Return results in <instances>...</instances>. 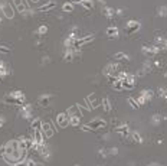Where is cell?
Masks as SVG:
<instances>
[{
  "label": "cell",
  "mask_w": 167,
  "mask_h": 166,
  "mask_svg": "<svg viewBox=\"0 0 167 166\" xmlns=\"http://www.w3.org/2000/svg\"><path fill=\"white\" fill-rule=\"evenodd\" d=\"M28 153V149L22 144L20 140H10L6 143L4 146V159L9 163H19L22 160H25Z\"/></svg>",
  "instance_id": "cell-1"
},
{
  "label": "cell",
  "mask_w": 167,
  "mask_h": 166,
  "mask_svg": "<svg viewBox=\"0 0 167 166\" xmlns=\"http://www.w3.org/2000/svg\"><path fill=\"white\" fill-rule=\"evenodd\" d=\"M55 122H56V124L59 126L61 128L68 127V126H69V116H68V113H59V114L56 116Z\"/></svg>",
  "instance_id": "cell-2"
},
{
  "label": "cell",
  "mask_w": 167,
  "mask_h": 166,
  "mask_svg": "<svg viewBox=\"0 0 167 166\" xmlns=\"http://www.w3.org/2000/svg\"><path fill=\"white\" fill-rule=\"evenodd\" d=\"M141 52H143L146 56L151 58V56H154L156 53H159V52H160V48H159L157 45H146V46H143Z\"/></svg>",
  "instance_id": "cell-3"
},
{
  "label": "cell",
  "mask_w": 167,
  "mask_h": 166,
  "mask_svg": "<svg viewBox=\"0 0 167 166\" xmlns=\"http://www.w3.org/2000/svg\"><path fill=\"white\" fill-rule=\"evenodd\" d=\"M118 72H120V69H118L117 64H108V65L104 68V74H105L107 77H117Z\"/></svg>",
  "instance_id": "cell-4"
},
{
  "label": "cell",
  "mask_w": 167,
  "mask_h": 166,
  "mask_svg": "<svg viewBox=\"0 0 167 166\" xmlns=\"http://www.w3.org/2000/svg\"><path fill=\"white\" fill-rule=\"evenodd\" d=\"M140 29V22H137V20H128L127 22V26H125V33H128V35H131V33H134V32H137Z\"/></svg>",
  "instance_id": "cell-5"
},
{
  "label": "cell",
  "mask_w": 167,
  "mask_h": 166,
  "mask_svg": "<svg viewBox=\"0 0 167 166\" xmlns=\"http://www.w3.org/2000/svg\"><path fill=\"white\" fill-rule=\"evenodd\" d=\"M0 7H1V12H3V15H4L6 17L12 19V17L14 16V12H13V6H12V4H9V3H1Z\"/></svg>",
  "instance_id": "cell-6"
},
{
  "label": "cell",
  "mask_w": 167,
  "mask_h": 166,
  "mask_svg": "<svg viewBox=\"0 0 167 166\" xmlns=\"http://www.w3.org/2000/svg\"><path fill=\"white\" fill-rule=\"evenodd\" d=\"M105 126H107V123L102 119H99V117H97V119H94V120H91L88 123V127H91L92 130H98V128H102Z\"/></svg>",
  "instance_id": "cell-7"
},
{
  "label": "cell",
  "mask_w": 167,
  "mask_h": 166,
  "mask_svg": "<svg viewBox=\"0 0 167 166\" xmlns=\"http://www.w3.org/2000/svg\"><path fill=\"white\" fill-rule=\"evenodd\" d=\"M50 103H52V95H49V94H42L38 98V104L41 107H49Z\"/></svg>",
  "instance_id": "cell-8"
},
{
  "label": "cell",
  "mask_w": 167,
  "mask_h": 166,
  "mask_svg": "<svg viewBox=\"0 0 167 166\" xmlns=\"http://www.w3.org/2000/svg\"><path fill=\"white\" fill-rule=\"evenodd\" d=\"M42 133H43V136L45 137H52L53 136V127L50 123H45V122H42Z\"/></svg>",
  "instance_id": "cell-9"
},
{
  "label": "cell",
  "mask_w": 167,
  "mask_h": 166,
  "mask_svg": "<svg viewBox=\"0 0 167 166\" xmlns=\"http://www.w3.org/2000/svg\"><path fill=\"white\" fill-rule=\"evenodd\" d=\"M79 110H81L79 104H75V106L69 107L66 113H68V116H77V117H82V113H81Z\"/></svg>",
  "instance_id": "cell-10"
},
{
  "label": "cell",
  "mask_w": 167,
  "mask_h": 166,
  "mask_svg": "<svg viewBox=\"0 0 167 166\" xmlns=\"http://www.w3.org/2000/svg\"><path fill=\"white\" fill-rule=\"evenodd\" d=\"M33 142L36 144H43L45 143V136H43L42 130H35V133H33Z\"/></svg>",
  "instance_id": "cell-11"
},
{
  "label": "cell",
  "mask_w": 167,
  "mask_h": 166,
  "mask_svg": "<svg viewBox=\"0 0 167 166\" xmlns=\"http://www.w3.org/2000/svg\"><path fill=\"white\" fill-rule=\"evenodd\" d=\"M86 103H88V107H89V108H97V107L99 106V103H101V101H99V100H97L94 94H91V95L86 98Z\"/></svg>",
  "instance_id": "cell-12"
},
{
  "label": "cell",
  "mask_w": 167,
  "mask_h": 166,
  "mask_svg": "<svg viewBox=\"0 0 167 166\" xmlns=\"http://www.w3.org/2000/svg\"><path fill=\"white\" fill-rule=\"evenodd\" d=\"M13 6H14V7L17 9V12H20V13H23L25 10H28V4L25 3V0H14Z\"/></svg>",
  "instance_id": "cell-13"
},
{
  "label": "cell",
  "mask_w": 167,
  "mask_h": 166,
  "mask_svg": "<svg viewBox=\"0 0 167 166\" xmlns=\"http://www.w3.org/2000/svg\"><path fill=\"white\" fill-rule=\"evenodd\" d=\"M55 7H56V3H55V1H49L48 4H43L41 7H38V12H39V13L49 12V10H52V9H55Z\"/></svg>",
  "instance_id": "cell-14"
},
{
  "label": "cell",
  "mask_w": 167,
  "mask_h": 166,
  "mask_svg": "<svg viewBox=\"0 0 167 166\" xmlns=\"http://www.w3.org/2000/svg\"><path fill=\"white\" fill-rule=\"evenodd\" d=\"M101 106H102V108H104L105 113H110V111L112 110V106H111V103H110V98H107V97L101 100Z\"/></svg>",
  "instance_id": "cell-15"
},
{
  "label": "cell",
  "mask_w": 167,
  "mask_h": 166,
  "mask_svg": "<svg viewBox=\"0 0 167 166\" xmlns=\"http://www.w3.org/2000/svg\"><path fill=\"white\" fill-rule=\"evenodd\" d=\"M105 32H107V35L110 36V39H114V38L118 36V29H117V26H111V28H108Z\"/></svg>",
  "instance_id": "cell-16"
},
{
  "label": "cell",
  "mask_w": 167,
  "mask_h": 166,
  "mask_svg": "<svg viewBox=\"0 0 167 166\" xmlns=\"http://www.w3.org/2000/svg\"><path fill=\"white\" fill-rule=\"evenodd\" d=\"M63 59H65V62L74 61V59H75V56H74V49H66V51H65V55H63Z\"/></svg>",
  "instance_id": "cell-17"
},
{
  "label": "cell",
  "mask_w": 167,
  "mask_h": 166,
  "mask_svg": "<svg viewBox=\"0 0 167 166\" xmlns=\"http://www.w3.org/2000/svg\"><path fill=\"white\" fill-rule=\"evenodd\" d=\"M140 94H141V95H143V97H144V98H146L147 101H150V100L153 98V95H154V91H153V90H148V88H147V90H143V91H141Z\"/></svg>",
  "instance_id": "cell-18"
},
{
  "label": "cell",
  "mask_w": 167,
  "mask_h": 166,
  "mask_svg": "<svg viewBox=\"0 0 167 166\" xmlns=\"http://www.w3.org/2000/svg\"><path fill=\"white\" fill-rule=\"evenodd\" d=\"M163 123V116L161 114H154L151 117V124L153 126H160Z\"/></svg>",
  "instance_id": "cell-19"
},
{
  "label": "cell",
  "mask_w": 167,
  "mask_h": 166,
  "mask_svg": "<svg viewBox=\"0 0 167 166\" xmlns=\"http://www.w3.org/2000/svg\"><path fill=\"white\" fill-rule=\"evenodd\" d=\"M102 13H104V16H107V17H114L115 16V10L114 9H111V7H102Z\"/></svg>",
  "instance_id": "cell-20"
},
{
  "label": "cell",
  "mask_w": 167,
  "mask_h": 166,
  "mask_svg": "<svg viewBox=\"0 0 167 166\" xmlns=\"http://www.w3.org/2000/svg\"><path fill=\"white\" fill-rule=\"evenodd\" d=\"M69 124L72 127H78L81 124V117H77V116H69Z\"/></svg>",
  "instance_id": "cell-21"
},
{
  "label": "cell",
  "mask_w": 167,
  "mask_h": 166,
  "mask_svg": "<svg viewBox=\"0 0 167 166\" xmlns=\"http://www.w3.org/2000/svg\"><path fill=\"white\" fill-rule=\"evenodd\" d=\"M30 127H32V130H41L42 128V122H41V119H33L32 120V123H30Z\"/></svg>",
  "instance_id": "cell-22"
},
{
  "label": "cell",
  "mask_w": 167,
  "mask_h": 166,
  "mask_svg": "<svg viewBox=\"0 0 167 166\" xmlns=\"http://www.w3.org/2000/svg\"><path fill=\"white\" fill-rule=\"evenodd\" d=\"M79 4H81L82 7H85L86 10H92V9H94V1H92V0H82Z\"/></svg>",
  "instance_id": "cell-23"
},
{
  "label": "cell",
  "mask_w": 167,
  "mask_h": 166,
  "mask_svg": "<svg viewBox=\"0 0 167 166\" xmlns=\"http://www.w3.org/2000/svg\"><path fill=\"white\" fill-rule=\"evenodd\" d=\"M114 58H115L117 61H121V62H125V61H128V56L125 55L124 52H117V53L114 55Z\"/></svg>",
  "instance_id": "cell-24"
},
{
  "label": "cell",
  "mask_w": 167,
  "mask_h": 166,
  "mask_svg": "<svg viewBox=\"0 0 167 166\" xmlns=\"http://www.w3.org/2000/svg\"><path fill=\"white\" fill-rule=\"evenodd\" d=\"M98 158H99V159H107V158H108V149L101 147V149L98 150Z\"/></svg>",
  "instance_id": "cell-25"
},
{
  "label": "cell",
  "mask_w": 167,
  "mask_h": 166,
  "mask_svg": "<svg viewBox=\"0 0 167 166\" xmlns=\"http://www.w3.org/2000/svg\"><path fill=\"white\" fill-rule=\"evenodd\" d=\"M131 139H132V142H135V143H143V137H141L137 131H132V133H131Z\"/></svg>",
  "instance_id": "cell-26"
},
{
  "label": "cell",
  "mask_w": 167,
  "mask_h": 166,
  "mask_svg": "<svg viewBox=\"0 0 167 166\" xmlns=\"http://www.w3.org/2000/svg\"><path fill=\"white\" fill-rule=\"evenodd\" d=\"M157 15H159L160 17H166L167 16V6H160V7L157 9Z\"/></svg>",
  "instance_id": "cell-27"
},
{
  "label": "cell",
  "mask_w": 167,
  "mask_h": 166,
  "mask_svg": "<svg viewBox=\"0 0 167 166\" xmlns=\"http://www.w3.org/2000/svg\"><path fill=\"white\" fill-rule=\"evenodd\" d=\"M62 10H63V12H66V13L72 12V10H74V4H72V1H69V3H65V4L62 6Z\"/></svg>",
  "instance_id": "cell-28"
},
{
  "label": "cell",
  "mask_w": 167,
  "mask_h": 166,
  "mask_svg": "<svg viewBox=\"0 0 167 166\" xmlns=\"http://www.w3.org/2000/svg\"><path fill=\"white\" fill-rule=\"evenodd\" d=\"M112 88H114V90H117V91H124V90H123V84H121V81H120L118 78L112 83Z\"/></svg>",
  "instance_id": "cell-29"
},
{
  "label": "cell",
  "mask_w": 167,
  "mask_h": 166,
  "mask_svg": "<svg viewBox=\"0 0 167 166\" xmlns=\"http://www.w3.org/2000/svg\"><path fill=\"white\" fill-rule=\"evenodd\" d=\"M143 71L147 74V72H151V62L150 61H146L144 65H143Z\"/></svg>",
  "instance_id": "cell-30"
},
{
  "label": "cell",
  "mask_w": 167,
  "mask_h": 166,
  "mask_svg": "<svg viewBox=\"0 0 167 166\" xmlns=\"http://www.w3.org/2000/svg\"><path fill=\"white\" fill-rule=\"evenodd\" d=\"M135 101H137V104H138V106H140V107H141V106H144V104H147V103H148V101H147V100H146V98H144V97H143V95H141V94H140V95H138V97H137V100H135Z\"/></svg>",
  "instance_id": "cell-31"
},
{
  "label": "cell",
  "mask_w": 167,
  "mask_h": 166,
  "mask_svg": "<svg viewBox=\"0 0 167 166\" xmlns=\"http://www.w3.org/2000/svg\"><path fill=\"white\" fill-rule=\"evenodd\" d=\"M128 104H130V106H131V107H132L134 110L140 107V106L137 104V101H135V98H132V97H128Z\"/></svg>",
  "instance_id": "cell-32"
},
{
  "label": "cell",
  "mask_w": 167,
  "mask_h": 166,
  "mask_svg": "<svg viewBox=\"0 0 167 166\" xmlns=\"http://www.w3.org/2000/svg\"><path fill=\"white\" fill-rule=\"evenodd\" d=\"M46 32H48V26H46V25H41V26H39V29H38V35H45V33H46Z\"/></svg>",
  "instance_id": "cell-33"
},
{
  "label": "cell",
  "mask_w": 167,
  "mask_h": 166,
  "mask_svg": "<svg viewBox=\"0 0 167 166\" xmlns=\"http://www.w3.org/2000/svg\"><path fill=\"white\" fill-rule=\"evenodd\" d=\"M0 52H1V53H7V55H9L12 51H10V48H9V46H3V45H0Z\"/></svg>",
  "instance_id": "cell-34"
},
{
  "label": "cell",
  "mask_w": 167,
  "mask_h": 166,
  "mask_svg": "<svg viewBox=\"0 0 167 166\" xmlns=\"http://www.w3.org/2000/svg\"><path fill=\"white\" fill-rule=\"evenodd\" d=\"M108 155L117 156V155H118V149H117V147H110V149H108Z\"/></svg>",
  "instance_id": "cell-35"
},
{
  "label": "cell",
  "mask_w": 167,
  "mask_h": 166,
  "mask_svg": "<svg viewBox=\"0 0 167 166\" xmlns=\"http://www.w3.org/2000/svg\"><path fill=\"white\" fill-rule=\"evenodd\" d=\"M111 123H112V127H114V128H117V127H120V126L123 124L118 119H112V122H111Z\"/></svg>",
  "instance_id": "cell-36"
},
{
  "label": "cell",
  "mask_w": 167,
  "mask_h": 166,
  "mask_svg": "<svg viewBox=\"0 0 167 166\" xmlns=\"http://www.w3.org/2000/svg\"><path fill=\"white\" fill-rule=\"evenodd\" d=\"M166 88H159V95L161 97V98H166Z\"/></svg>",
  "instance_id": "cell-37"
},
{
  "label": "cell",
  "mask_w": 167,
  "mask_h": 166,
  "mask_svg": "<svg viewBox=\"0 0 167 166\" xmlns=\"http://www.w3.org/2000/svg\"><path fill=\"white\" fill-rule=\"evenodd\" d=\"M25 163H26V166H35V165H36V162H35L33 159H28Z\"/></svg>",
  "instance_id": "cell-38"
},
{
  "label": "cell",
  "mask_w": 167,
  "mask_h": 166,
  "mask_svg": "<svg viewBox=\"0 0 167 166\" xmlns=\"http://www.w3.org/2000/svg\"><path fill=\"white\" fill-rule=\"evenodd\" d=\"M154 65H156L157 68H163V62H161L160 59H156V61H154Z\"/></svg>",
  "instance_id": "cell-39"
},
{
  "label": "cell",
  "mask_w": 167,
  "mask_h": 166,
  "mask_svg": "<svg viewBox=\"0 0 167 166\" xmlns=\"http://www.w3.org/2000/svg\"><path fill=\"white\" fill-rule=\"evenodd\" d=\"M46 62H48V64L50 62V58H49V56H43V58H42V65H45Z\"/></svg>",
  "instance_id": "cell-40"
},
{
  "label": "cell",
  "mask_w": 167,
  "mask_h": 166,
  "mask_svg": "<svg viewBox=\"0 0 167 166\" xmlns=\"http://www.w3.org/2000/svg\"><path fill=\"white\" fill-rule=\"evenodd\" d=\"M164 143V139L163 137H157V144H163Z\"/></svg>",
  "instance_id": "cell-41"
},
{
  "label": "cell",
  "mask_w": 167,
  "mask_h": 166,
  "mask_svg": "<svg viewBox=\"0 0 167 166\" xmlns=\"http://www.w3.org/2000/svg\"><path fill=\"white\" fill-rule=\"evenodd\" d=\"M4 156V146H0V158Z\"/></svg>",
  "instance_id": "cell-42"
},
{
  "label": "cell",
  "mask_w": 167,
  "mask_h": 166,
  "mask_svg": "<svg viewBox=\"0 0 167 166\" xmlns=\"http://www.w3.org/2000/svg\"><path fill=\"white\" fill-rule=\"evenodd\" d=\"M4 122H6V120H4V117H1V116H0V128L4 126Z\"/></svg>",
  "instance_id": "cell-43"
},
{
  "label": "cell",
  "mask_w": 167,
  "mask_h": 166,
  "mask_svg": "<svg viewBox=\"0 0 167 166\" xmlns=\"http://www.w3.org/2000/svg\"><path fill=\"white\" fill-rule=\"evenodd\" d=\"M148 166H161V165H159V163H150Z\"/></svg>",
  "instance_id": "cell-44"
},
{
  "label": "cell",
  "mask_w": 167,
  "mask_h": 166,
  "mask_svg": "<svg viewBox=\"0 0 167 166\" xmlns=\"http://www.w3.org/2000/svg\"><path fill=\"white\" fill-rule=\"evenodd\" d=\"M32 1H33V3H38V1H39V0H32Z\"/></svg>",
  "instance_id": "cell-45"
},
{
  "label": "cell",
  "mask_w": 167,
  "mask_h": 166,
  "mask_svg": "<svg viewBox=\"0 0 167 166\" xmlns=\"http://www.w3.org/2000/svg\"><path fill=\"white\" fill-rule=\"evenodd\" d=\"M35 166H43V165H38V163H36V165H35Z\"/></svg>",
  "instance_id": "cell-46"
},
{
  "label": "cell",
  "mask_w": 167,
  "mask_h": 166,
  "mask_svg": "<svg viewBox=\"0 0 167 166\" xmlns=\"http://www.w3.org/2000/svg\"><path fill=\"white\" fill-rule=\"evenodd\" d=\"M166 98H167V91H166Z\"/></svg>",
  "instance_id": "cell-47"
},
{
  "label": "cell",
  "mask_w": 167,
  "mask_h": 166,
  "mask_svg": "<svg viewBox=\"0 0 167 166\" xmlns=\"http://www.w3.org/2000/svg\"><path fill=\"white\" fill-rule=\"evenodd\" d=\"M75 166H79V165H75Z\"/></svg>",
  "instance_id": "cell-48"
},
{
  "label": "cell",
  "mask_w": 167,
  "mask_h": 166,
  "mask_svg": "<svg viewBox=\"0 0 167 166\" xmlns=\"http://www.w3.org/2000/svg\"><path fill=\"white\" fill-rule=\"evenodd\" d=\"M71 1H74V0H71Z\"/></svg>",
  "instance_id": "cell-49"
}]
</instances>
